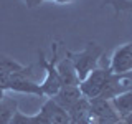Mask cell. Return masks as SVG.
Returning <instances> with one entry per match:
<instances>
[{"instance_id":"7c38bea8","label":"cell","mask_w":132,"mask_h":124,"mask_svg":"<svg viewBox=\"0 0 132 124\" xmlns=\"http://www.w3.org/2000/svg\"><path fill=\"white\" fill-rule=\"evenodd\" d=\"M122 122H124V124H132V113L127 114L126 118H122Z\"/></svg>"},{"instance_id":"8fae6325","label":"cell","mask_w":132,"mask_h":124,"mask_svg":"<svg viewBox=\"0 0 132 124\" xmlns=\"http://www.w3.org/2000/svg\"><path fill=\"white\" fill-rule=\"evenodd\" d=\"M23 2H25V5L28 8H35V7H38L43 0H23Z\"/></svg>"},{"instance_id":"4fadbf2b","label":"cell","mask_w":132,"mask_h":124,"mask_svg":"<svg viewBox=\"0 0 132 124\" xmlns=\"http://www.w3.org/2000/svg\"><path fill=\"white\" fill-rule=\"evenodd\" d=\"M51 2H56V3H71L74 0H51Z\"/></svg>"},{"instance_id":"277c9868","label":"cell","mask_w":132,"mask_h":124,"mask_svg":"<svg viewBox=\"0 0 132 124\" xmlns=\"http://www.w3.org/2000/svg\"><path fill=\"white\" fill-rule=\"evenodd\" d=\"M89 111L96 124H116L117 121H121L114 106L107 99H89Z\"/></svg>"},{"instance_id":"8992f818","label":"cell","mask_w":132,"mask_h":124,"mask_svg":"<svg viewBox=\"0 0 132 124\" xmlns=\"http://www.w3.org/2000/svg\"><path fill=\"white\" fill-rule=\"evenodd\" d=\"M130 84H132V74L130 73H126V74H112L111 73V76H109V80H107L99 99H107V101H111L112 98L126 93V91H129Z\"/></svg>"},{"instance_id":"9a60e30c","label":"cell","mask_w":132,"mask_h":124,"mask_svg":"<svg viewBox=\"0 0 132 124\" xmlns=\"http://www.w3.org/2000/svg\"><path fill=\"white\" fill-rule=\"evenodd\" d=\"M116 124H124V122H122V119H121V121H117V122H116Z\"/></svg>"},{"instance_id":"ba28073f","label":"cell","mask_w":132,"mask_h":124,"mask_svg":"<svg viewBox=\"0 0 132 124\" xmlns=\"http://www.w3.org/2000/svg\"><path fill=\"white\" fill-rule=\"evenodd\" d=\"M41 118L46 121V124H69V116L68 113L60 107L53 99H48L40 111Z\"/></svg>"},{"instance_id":"6da1fadb","label":"cell","mask_w":132,"mask_h":124,"mask_svg":"<svg viewBox=\"0 0 132 124\" xmlns=\"http://www.w3.org/2000/svg\"><path fill=\"white\" fill-rule=\"evenodd\" d=\"M102 51H104V50L99 47L97 43L91 41V43H88V47L82 50V51H78V53L68 51L66 53V56L71 60L74 69H76L79 83L84 80L93 69L97 68V63H99V58L102 56Z\"/></svg>"},{"instance_id":"3957f363","label":"cell","mask_w":132,"mask_h":124,"mask_svg":"<svg viewBox=\"0 0 132 124\" xmlns=\"http://www.w3.org/2000/svg\"><path fill=\"white\" fill-rule=\"evenodd\" d=\"M55 58H56V55L53 56L51 61H46L45 56L40 53V63L43 65L45 71H46L45 80L40 84V88H41V94L46 96L48 99H51L58 91L61 89V86H63V81H61L60 74H58V71H56V60H55Z\"/></svg>"},{"instance_id":"9c48e42d","label":"cell","mask_w":132,"mask_h":124,"mask_svg":"<svg viewBox=\"0 0 132 124\" xmlns=\"http://www.w3.org/2000/svg\"><path fill=\"white\" fill-rule=\"evenodd\" d=\"M56 71H58V74H60L63 84L79 86V78H78L76 69H74L71 60H69L68 56H64L61 61H58V63H56Z\"/></svg>"},{"instance_id":"5b68a950","label":"cell","mask_w":132,"mask_h":124,"mask_svg":"<svg viewBox=\"0 0 132 124\" xmlns=\"http://www.w3.org/2000/svg\"><path fill=\"white\" fill-rule=\"evenodd\" d=\"M109 71L112 74H126L132 71V43L122 45L112 53Z\"/></svg>"},{"instance_id":"30bf717a","label":"cell","mask_w":132,"mask_h":124,"mask_svg":"<svg viewBox=\"0 0 132 124\" xmlns=\"http://www.w3.org/2000/svg\"><path fill=\"white\" fill-rule=\"evenodd\" d=\"M111 104L114 106L116 113L119 114V118H126L127 114L132 113V89L126 91V93L119 94V96H116L111 99Z\"/></svg>"},{"instance_id":"52a82bcc","label":"cell","mask_w":132,"mask_h":124,"mask_svg":"<svg viewBox=\"0 0 132 124\" xmlns=\"http://www.w3.org/2000/svg\"><path fill=\"white\" fill-rule=\"evenodd\" d=\"M82 98L79 86H74V84H63L61 89L53 96L51 99L56 103L60 107H63L64 111H69L71 107L76 104L78 101Z\"/></svg>"},{"instance_id":"7a4b0ae2","label":"cell","mask_w":132,"mask_h":124,"mask_svg":"<svg viewBox=\"0 0 132 124\" xmlns=\"http://www.w3.org/2000/svg\"><path fill=\"white\" fill-rule=\"evenodd\" d=\"M111 76L109 68H96L93 69L88 76L79 83V91L82 98L86 99H96L101 96L102 89H104L107 80Z\"/></svg>"},{"instance_id":"5bb4252c","label":"cell","mask_w":132,"mask_h":124,"mask_svg":"<svg viewBox=\"0 0 132 124\" xmlns=\"http://www.w3.org/2000/svg\"><path fill=\"white\" fill-rule=\"evenodd\" d=\"M3 98H5V91L0 88V103H2V99H3Z\"/></svg>"}]
</instances>
